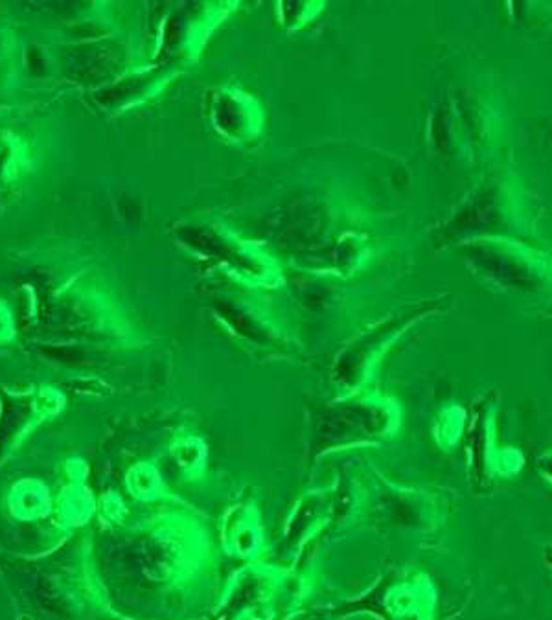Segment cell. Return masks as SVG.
<instances>
[{
	"mask_svg": "<svg viewBox=\"0 0 552 620\" xmlns=\"http://www.w3.org/2000/svg\"><path fill=\"white\" fill-rule=\"evenodd\" d=\"M540 470L552 481V453L551 455H547V457H543V460H540Z\"/></svg>",
	"mask_w": 552,
	"mask_h": 620,
	"instance_id": "1",
	"label": "cell"
}]
</instances>
